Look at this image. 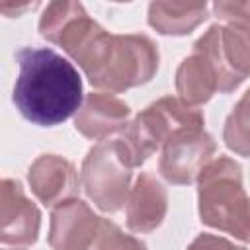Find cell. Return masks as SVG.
I'll list each match as a JSON object with an SVG mask.
<instances>
[{
	"label": "cell",
	"mask_w": 250,
	"mask_h": 250,
	"mask_svg": "<svg viewBox=\"0 0 250 250\" xmlns=\"http://www.w3.org/2000/svg\"><path fill=\"white\" fill-rule=\"evenodd\" d=\"M0 240L14 246H29L39 236L41 213L27 199L18 180L4 178L0 184Z\"/></svg>",
	"instance_id": "ba28073f"
},
{
	"label": "cell",
	"mask_w": 250,
	"mask_h": 250,
	"mask_svg": "<svg viewBox=\"0 0 250 250\" xmlns=\"http://www.w3.org/2000/svg\"><path fill=\"white\" fill-rule=\"evenodd\" d=\"M88 250H146V244L133 234H125L109 219H102L98 234Z\"/></svg>",
	"instance_id": "e0dca14e"
},
{
	"label": "cell",
	"mask_w": 250,
	"mask_h": 250,
	"mask_svg": "<svg viewBox=\"0 0 250 250\" xmlns=\"http://www.w3.org/2000/svg\"><path fill=\"white\" fill-rule=\"evenodd\" d=\"M88 82L100 90L125 92L146 84L158 70V49L146 35H115L98 21L70 55Z\"/></svg>",
	"instance_id": "7a4b0ae2"
},
{
	"label": "cell",
	"mask_w": 250,
	"mask_h": 250,
	"mask_svg": "<svg viewBox=\"0 0 250 250\" xmlns=\"http://www.w3.org/2000/svg\"><path fill=\"white\" fill-rule=\"evenodd\" d=\"M117 139L111 135L96 143L82 160L80 186L94 205L105 213H117L127 205L131 172Z\"/></svg>",
	"instance_id": "5b68a950"
},
{
	"label": "cell",
	"mask_w": 250,
	"mask_h": 250,
	"mask_svg": "<svg viewBox=\"0 0 250 250\" xmlns=\"http://www.w3.org/2000/svg\"><path fill=\"white\" fill-rule=\"evenodd\" d=\"M201 223L250 242V195L242 186V168L229 156L213 158L197 178Z\"/></svg>",
	"instance_id": "3957f363"
},
{
	"label": "cell",
	"mask_w": 250,
	"mask_h": 250,
	"mask_svg": "<svg viewBox=\"0 0 250 250\" xmlns=\"http://www.w3.org/2000/svg\"><path fill=\"white\" fill-rule=\"evenodd\" d=\"M205 117L197 107L184 104L180 98L164 96L146 105L137 117L113 137L117 139L131 168L141 166L148 156L164 146L168 139L186 129H199Z\"/></svg>",
	"instance_id": "277c9868"
},
{
	"label": "cell",
	"mask_w": 250,
	"mask_h": 250,
	"mask_svg": "<svg viewBox=\"0 0 250 250\" xmlns=\"http://www.w3.org/2000/svg\"><path fill=\"white\" fill-rule=\"evenodd\" d=\"M193 51L213 64L221 94L236 90L250 78V29L246 27L211 25L193 43Z\"/></svg>",
	"instance_id": "8992f818"
},
{
	"label": "cell",
	"mask_w": 250,
	"mask_h": 250,
	"mask_svg": "<svg viewBox=\"0 0 250 250\" xmlns=\"http://www.w3.org/2000/svg\"><path fill=\"white\" fill-rule=\"evenodd\" d=\"M209 16V6L188 2H150L148 25L160 35H188Z\"/></svg>",
	"instance_id": "9a60e30c"
},
{
	"label": "cell",
	"mask_w": 250,
	"mask_h": 250,
	"mask_svg": "<svg viewBox=\"0 0 250 250\" xmlns=\"http://www.w3.org/2000/svg\"><path fill=\"white\" fill-rule=\"evenodd\" d=\"M215 150L217 143L203 127L180 131L164 143L158 172L174 186H188L199 178L201 170L213 160Z\"/></svg>",
	"instance_id": "52a82bcc"
},
{
	"label": "cell",
	"mask_w": 250,
	"mask_h": 250,
	"mask_svg": "<svg viewBox=\"0 0 250 250\" xmlns=\"http://www.w3.org/2000/svg\"><path fill=\"white\" fill-rule=\"evenodd\" d=\"M96 21L88 16L80 2L57 0L49 2L39 18V35L53 45L62 47L70 57L82 43Z\"/></svg>",
	"instance_id": "8fae6325"
},
{
	"label": "cell",
	"mask_w": 250,
	"mask_h": 250,
	"mask_svg": "<svg viewBox=\"0 0 250 250\" xmlns=\"http://www.w3.org/2000/svg\"><path fill=\"white\" fill-rule=\"evenodd\" d=\"M35 4H12V2H2L0 4V12L6 14L8 18H14V16H20L21 12L25 10H31Z\"/></svg>",
	"instance_id": "ffe728a7"
},
{
	"label": "cell",
	"mask_w": 250,
	"mask_h": 250,
	"mask_svg": "<svg viewBox=\"0 0 250 250\" xmlns=\"http://www.w3.org/2000/svg\"><path fill=\"white\" fill-rule=\"evenodd\" d=\"M176 92L180 100L191 107L209 102L219 92L217 72L201 53L191 51V55L180 62L176 70Z\"/></svg>",
	"instance_id": "5bb4252c"
},
{
	"label": "cell",
	"mask_w": 250,
	"mask_h": 250,
	"mask_svg": "<svg viewBox=\"0 0 250 250\" xmlns=\"http://www.w3.org/2000/svg\"><path fill=\"white\" fill-rule=\"evenodd\" d=\"M33 195L45 207H57L78 193V174L70 160L59 154H41L27 170Z\"/></svg>",
	"instance_id": "30bf717a"
},
{
	"label": "cell",
	"mask_w": 250,
	"mask_h": 250,
	"mask_svg": "<svg viewBox=\"0 0 250 250\" xmlns=\"http://www.w3.org/2000/svg\"><path fill=\"white\" fill-rule=\"evenodd\" d=\"M213 14L227 25L250 29V2H215Z\"/></svg>",
	"instance_id": "ac0fdd59"
},
{
	"label": "cell",
	"mask_w": 250,
	"mask_h": 250,
	"mask_svg": "<svg viewBox=\"0 0 250 250\" xmlns=\"http://www.w3.org/2000/svg\"><path fill=\"white\" fill-rule=\"evenodd\" d=\"M20 74L12 100L18 111L39 127H53L76 115L82 105V80L74 64L49 47L16 51Z\"/></svg>",
	"instance_id": "6da1fadb"
},
{
	"label": "cell",
	"mask_w": 250,
	"mask_h": 250,
	"mask_svg": "<svg viewBox=\"0 0 250 250\" xmlns=\"http://www.w3.org/2000/svg\"><path fill=\"white\" fill-rule=\"evenodd\" d=\"M188 250H246L244 246H236L234 242L223 238V236H215L209 232H203L199 236H195L191 240V244L188 246Z\"/></svg>",
	"instance_id": "d6986e66"
},
{
	"label": "cell",
	"mask_w": 250,
	"mask_h": 250,
	"mask_svg": "<svg viewBox=\"0 0 250 250\" xmlns=\"http://www.w3.org/2000/svg\"><path fill=\"white\" fill-rule=\"evenodd\" d=\"M98 217L82 199H68L51 213L49 246L53 250H88L98 234Z\"/></svg>",
	"instance_id": "9c48e42d"
},
{
	"label": "cell",
	"mask_w": 250,
	"mask_h": 250,
	"mask_svg": "<svg viewBox=\"0 0 250 250\" xmlns=\"http://www.w3.org/2000/svg\"><path fill=\"white\" fill-rule=\"evenodd\" d=\"M129 105L109 92H92L84 98L74 115V129L90 139L104 141L121 131L129 121Z\"/></svg>",
	"instance_id": "7c38bea8"
},
{
	"label": "cell",
	"mask_w": 250,
	"mask_h": 250,
	"mask_svg": "<svg viewBox=\"0 0 250 250\" xmlns=\"http://www.w3.org/2000/svg\"><path fill=\"white\" fill-rule=\"evenodd\" d=\"M223 141L234 154L250 158V88L225 119Z\"/></svg>",
	"instance_id": "2e32d148"
},
{
	"label": "cell",
	"mask_w": 250,
	"mask_h": 250,
	"mask_svg": "<svg viewBox=\"0 0 250 250\" xmlns=\"http://www.w3.org/2000/svg\"><path fill=\"white\" fill-rule=\"evenodd\" d=\"M127 227L133 232H150L162 225L168 211V193L150 174L141 172L127 197Z\"/></svg>",
	"instance_id": "4fadbf2b"
}]
</instances>
